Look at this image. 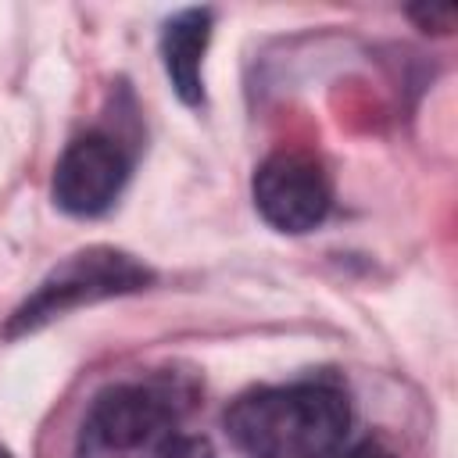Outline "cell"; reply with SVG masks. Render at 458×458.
I'll use <instances>...</instances> for the list:
<instances>
[{"instance_id": "8", "label": "cell", "mask_w": 458, "mask_h": 458, "mask_svg": "<svg viewBox=\"0 0 458 458\" xmlns=\"http://www.w3.org/2000/svg\"><path fill=\"white\" fill-rule=\"evenodd\" d=\"M340 458H397L386 444H379V440H361L358 447H351V451H344Z\"/></svg>"}, {"instance_id": "4", "label": "cell", "mask_w": 458, "mask_h": 458, "mask_svg": "<svg viewBox=\"0 0 458 458\" xmlns=\"http://www.w3.org/2000/svg\"><path fill=\"white\" fill-rule=\"evenodd\" d=\"M254 208L279 233H308L326 222L333 186L326 168L301 150H276L254 172Z\"/></svg>"}, {"instance_id": "2", "label": "cell", "mask_w": 458, "mask_h": 458, "mask_svg": "<svg viewBox=\"0 0 458 458\" xmlns=\"http://www.w3.org/2000/svg\"><path fill=\"white\" fill-rule=\"evenodd\" d=\"M193 440L179 429V404L168 390L118 383L93 397L75 458H182Z\"/></svg>"}, {"instance_id": "7", "label": "cell", "mask_w": 458, "mask_h": 458, "mask_svg": "<svg viewBox=\"0 0 458 458\" xmlns=\"http://www.w3.org/2000/svg\"><path fill=\"white\" fill-rule=\"evenodd\" d=\"M408 14L426 29V32H451L454 29V7L451 4H415Z\"/></svg>"}, {"instance_id": "3", "label": "cell", "mask_w": 458, "mask_h": 458, "mask_svg": "<svg viewBox=\"0 0 458 458\" xmlns=\"http://www.w3.org/2000/svg\"><path fill=\"white\" fill-rule=\"evenodd\" d=\"M150 279H154V272L118 247L75 250L64 261H57L43 276V283L14 308V315L4 326V336L36 333L72 308L97 304V301L122 297V293H136V290L150 286Z\"/></svg>"}, {"instance_id": "9", "label": "cell", "mask_w": 458, "mask_h": 458, "mask_svg": "<svg viewBox=\"0 0 458 458\" xmlns=\"http://www.w3.org/2000/svg\"><path fill=\"white\" fill-rule=\"evenodd\" d=\"M0 458H14V454H11V451H7L4 444H0Z\"/></svg>"}, {"instance_id": "6", "label": "cell", "mask_w": 458, "mask_h": 458, "mask_svg": "<svg viewBox=\"0 0 458 458\" xmlns=\"http://www.w3.org/2000/svg\"><path fill=\"white\" fill-rule=\"evenodd\" d=\"M211 39V11L208 7H186L165 21L161 32V61L168 72L172 89L182 104L197 107L204 104V54Z\"/></svg>"}, {"instance_id": "1", "label": "cell", "mask_w": 458, "mask_h": 458, "mask_svg": "<svg viewBox=\"0 0 458 458\" xmlns=\"http://www.w3.org/2000/svg\"><path fill=\"white\" fill-rule=\"evenodd\" d=\"M347 429L351 404L329 383L258 386L225 411V433L247 458H333Z\"/></svg>"}, {"instance_id": "5", "label": "cell", "mask_w": 458, "mask_h": 458, "mask_svg": "<svg viewBox=\"0 0 458 458\" xmlns=\"http://www.w3.org/2000/svg\"><path fill=\"white\" fill-rule=\"evenodd\" d=\"M129 154L104 132L72 140L54 168V204L75 218L104 215L129 182Z\"/></svg>"}]
</instances>
